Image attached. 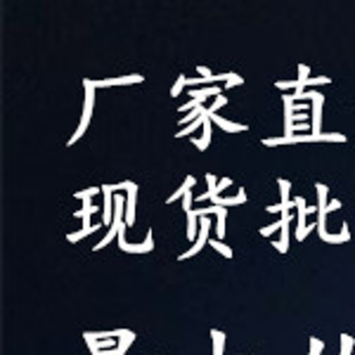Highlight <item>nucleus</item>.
I'll list each match as a JSON object with an SVG mask.
<instances>
[{
    "instance_id": "obj_1",
    "label": "nucleus",
    "mask_w": 355,
    "mask_h": 355,
    "mask_svg": "<svg viewBox=\"0 0 355 355\" xmlns=\"http://www.w3.org/2000/svg\"><path fill=\"white\" fill-rule=\"evenodd\" d=\"M83 85H85V105H83V114H81V123H78L76 133L69 137V142H67L69 147H71L73 142H78L85 135V130H88V125H90V119H93V110H95V83L90 81V78H83Z\"/></svg>"
},
{
    "instance_id": "obj_2",
    "label": "nucleus",
    "mask_w": 355,
    "mask_h": 355,
    "mask_svg": "<svg viewBox=\"0 0 355 355\" xmlns=\"http://www.w3.org/2000/svg\"><path fill=\"white\" fill-rule=\"evenodd\" d=\"M211 225H214V223H211L209 216H204V218H199V237H197V242H194V244L190 246V249L185 251V254L178 256V259L185 261V259H192V256H197L199 251H202L204 246L209 244V232H211Z\"/></svg>"
},
{
    "instance_id": "obj_3",
    "label": "nucleus",
    "mask_w": 355,
    "mask_h": 355,
    "mask_svg": "<svg viewBox=\"0 0 355 355\" xmlns=\"http://www.w3.org/2000/svg\"><path fill=\"white\" fill-rule=\"evenodd\" d=\"M311 133L313 135H322V105H324V95L318 93V90H311Z\"/></svg>"
},
{
    "instance_id": "obj_4",
    "label": "nucleus",
    "mask_w": 355,
    "mask_h": 355,
    "mask_svg": "<svg viewBox=\"0 0 355 355\" xmlns=\"http://www.w3.org/2000/svg\"><path fill=\"white\" fill-rule=\"evenodd\" d=\"M123 227L121 225V230H119V246H121V251H128V254H147V251H152L154 249V237H152V230L147 232V237H145V242L142 244H130L128 239H125V234H123Z\"/></svg>"
},
{
    "instance_id": "obj_5",
    "label": "nucleus",
    "mask_w": 355,
    "mask_h": 355,
    "mask_svg": "<svg viewBox=\"0 0 355 355\" xmlns=\"http://www.w3.org/2000/svg\"><path fill=\"white\" fill-rule=\"evenodd\" d=\"M277 185H279V194H282V202H279L277 206H268L266 211H270V214H272V211H282V216H287V214H289V209L294 206V202H289L291 182H289V180H282V178H279Z\"/></svg>"
},
{
    "instance_id": "obj_6",
    "label": "nucleus",
    "mask_w": 355,
    "mask_h": 355,
    "mask_svg": "<svg viewBox=\"0 0 355 355\" xmlns=\"http://www.w3.org/2000/svg\"><path fill=\"white\" fill-rule=\"evenodd\" d=\"M225 90L218 88V85H206V88H190L187 90V95L192 97V100H199V102H206V100H211V97H220Z\"/></svg>"
},
{
    "instance_id": "obj_7",
    "label": "nucleus",
    "mask_w": 355,
    "mask_h": 355,
    "mask_svg": "<svg viewBox=\"0 0 355 355\" xmlns=\"http://www.w3.org/2000/svg\"><path fill=\"white\" fill-rule=\"evenodd\" d=\"M145 76L142 73H128V76H116V78H105V81H93L95 88H107V85H128V83H142Z\"/></svg>"
},
{
    "instance_id": "obj_8",
    "label": "nucleus",
    "mask_w": 355,
    "mask_h": 355,
    "mask_svg": "<svg viewBox=\"0 0 355 355\" xmlns=\"http://www.w3.org/2000/svg\"><path fill=\"white\" fill-rule=\"evenodd\" d=\"M211 121H214L218 128H223L225 133H244V130H249V125H244V123H232V121H227V119H223L220 114H211Z\"/></svg>"
},
{
    "instance_id": "obj_9",
    "label": "nucleus",
    "mask_w": 355,
    "mask_h": 355,
    "mask_svg": "<svg viewBox=\"0 0 355 355\" xmlns=\"http://www.w3.org/2000/svg\"><path fill=\"white\" fill-rule=\"evenodd\" d=\"M135 202H137V185L128 190V202H125V225L135 223Z\"/></svg>"
},
{
    "instance_id": "obj_10",
    "label": "nucleus",
    "mask_w": 355,
    "mask_h": 355,
    "mask_svg": "<svg viewBox=\"0 0 355 355\" xmlns=\"http://www.w3.org/2000/svg\"><path fill=\"white\" fill-rule=\"evenodd\" d=\"M102 194H105V225H114L112 211H114V199H112V185H102Z\"/></svg>"
},
{
    "instance_id": "obj_11",
    "label": "nucleus",
    "mask_w": 355,
    "mask_h": 355,
    "mask_svg": "<svg viewBox=\"0 0 355 355\" xmlns=\"http://www.w3.org/2000/svg\"><path fill=\"white\" fill-rule=\"evenodd\" d=\"M194 182H197V178H194V175H187V178H185V182H182V187H178V192H175V194H171V197L166 199V204H173V202H178L180 197H185V194L194 187Z\"/></svg>"
},
{
    "instance_id": "obj_12",
    "label": "nucleus",
    "mask_w": 355,
    "mask_h": 355,
    "mask_svg": "<svg viewBox=\"0 0 355 355\" xmlns=\"http://www.w3.org/2000/svg\"><path fill=\"white\" fill-rule=\"evenodd\" d=\"M211 202H214V206H223V209H227V206H234V204H244L246 202V192L239 190L237 197H225V199H223V197H214Z\"/></svg>"
},
{
    "instance_id": "obj_13",
    "label": "nucleus",
    "mask_w": 355,
    "mask_h": 355,
    "mask_svg": "<svg viewBox=\"0 0 355 355\" xmlns=\"http://www.w3.org/2000/svg\"><path fill=\"white\" fill-rule=\"evenodd\" d=\"M291 223V214H287V216H282L279 220H275L272 225H266V227H261V234L263 237H270L272 232H277V230H282L284 225H289Z\"/></svg>"
},
{
    "instance_id": "obj_14",
    "label": "nucleus",
    "mask_w": 355,
    "mask_h": 355,
    "mask_svg": "<svg viewBox=\"0 0 355 355\" xmlns=\"http://www.w3.org/2000/svg\"><path fill=\"white\" fill-rule=\"evenodd\" d=\"M133 341H135V331L125 329V331H123V336H121V343H119L116 351H112V355H125V351H128L130 343H133Z\"/></svg>"
},
{
    "instance_id": "obj_15",
    "label": "nucleus",
    "mask_w": 355,
    "mask_h": 355,
    "mask_svg": "<svg viewBox=\"0 0 355 355\" xmlns=\"http://www.w3.org/2000/svg\"><path fill=\"white\" fill-rule=\"evenodd\" d=\"M211 336H214V355H223V346H225V334L218 329L211 331Z\"/></svg>"
},
{
    "instance_id": "obj_16",
    "label": "nucleus",
    "mask_w": 355,
    "mask_h": 355,
    "mask_svg": "<svg viewBox=\"0 0 355 355\" xmlns=\"http://www.w3.org/2000/svg\"><path fill=\"white\" fill-rule=\"evenodd\" d=\"M318 211H324L327 209V190L329 187L327 185H322V182H318Z\"/></svg>"
},
{
    "instance_id": "obj_17",
    "label": "nucleus",
    "mask_w": 355,
    "mask_h": 355,
    "mask_svg": "<svg viewBox=\"0 0 355 355\" xmlns=\"http://www.w3.org/2000/svg\"><path fill=\"white\" fill-rule=\"evenodd\" d=\"M95 230H97V225H90V227H81V230H78V232H71V234H67V239H69V242H73V244H76V242H81L83 237H88V234H90V232H95Z\"/></svg>"
},
{
    "instance_id": "obj_18",
    "label": "nucleus",
    "mask_w": 355,
    "mask_h": 355,
    "mask_svg": "<svg viewBox=\"0 0 355 355\" xmlns=\"http://www.w3.org/2000/svg\"><path fill=\"white\" fill-rule=\"evenodd\" d=\"M275 88H279V90H306V85H303L301 81H277L275 83Z\"/></svg>"
},
{
    "instance_id": "obj_19",
    "label": "nucleus",
    "mask_w": 355,
    "mask_h": 355,
    "mask_svg": "<svg viewBox=\"0 0 355 355\" xmlns=\"http://www.w3.org/2000/svg\"><path fill=\"white\" fill-rule=\"evenodd\" d=\"M211 246H214V249L216 251H220V254L223 256H225V259H232V249H230V246H227V244H223L220 242V239H211V242H209Z\"/></svg>"
},
{
    "instance_id": "obj_20",
    "label": "nucleus",
    "mask_w": 355,
    "mask_h": 355,
    "mask_svg": "<svg viewBox=\"0 0 355 355\" xmlns=\"http://www.w3.org/2000/svg\"><path fill=\"white\" fill-rule=\"evenodd\" d=\"M225 105H227V95L216 97V100H214V105H211L209 110H206V114H209V116H211V114H218L220 107H225Z\"/></svg>"
},
{
    "instance_id": "obj_21",
    "label": "nucleus",
    "mask_w": 355,
    "mask_h": 355,
    "mask_svg": "<svg viewBox=\"0 0 355 355\" xmlns=\"http://www.w3.org/2000/svg\"><path fill=\"white\" fill-rule=\"evenodd\" d=\"M185 88H187V76H178V81H175V85H173V90H171V97H178Z\"/></svg>"
},
{
    "instance_id": "obj_22",
    "label": "nucleus",
    "mask_w": 355,
    "mask_h": 355,
    "mask_svg": "<svg viewBox=\"0 0 355 355\" xmlns=\"http://www.w3.org/2000/svg\"><path fill=\"white\" fill-rule=\"evenodd\" d=\"M353 351V339L348 334H341V355H351Z\"/></svg>"
},
{
    "instance_id": "obj_23",
    "label": "nucleus",
    "mask_w": 355,
    "mask_h": 355,
    "mask_svg": "<svg viewBox=\"0 0 355 355\" xmlns=\"http://www.w3.org/2000/svg\"><path fill=\"white\" fill-rule=\"evenodd\" d=\"M97 192H102V187H88V190L76 192V199H93Z\"/></svg>"
},
{
    "instance_id": "obj_24",
    "label": "nucleus",
    "mask_w": 355,
    "mask_h": 355,
    "mask_svg": "<svg viewBox=\"0 0 355 355\" xmlns=\"http://www.w3.org/2000/svg\"><path fill=\"white\" fill-rule=\"evenodd\" d=\"M327 83H331L329 76H311L303 85H327Z\"/></svg>"
},
{
    "instance_id": "obj_25",
    "label": "nucleus",
    "mask_w": 355,
    "mask_h": 355,
    "mask_svg": "<svg viewBox=\"0 0 355 355\" xmlns=\"http://www.w3.org/2000/svg\"><path fill=\"white\" fill-rule=\"evenodd\" d=\"M308 78H311V67H308V64H299V81L306 83Z\"/></svg>"
},
{
    "instance_id": "obj_26",
    "label": "nucleus",
    "mask_w": 355,
    "mask_h": 355,
    "mask_svg": "<svg viewBox=\"0 0 355 355\" xmlns=\"http://www.w3.org/2000/svg\"><path fill=\"white\" fill-rule=\"evenodd\" d=\"M322 348H324L322 341H320V339H311V355H320V353H322Z\"/></svg>"
},
{
    "instance_id": "obj_27",
    "label": "nucleus",
    "mask_w": 355,
    "mask_h": 355,
    "mask_svg": "<svg viewBox=\"0 0 355 355\" xmlns=\"http://www.w3.org/2000/svg\"><path fill=\"white\" fill-rule=\"evenodd\" d=\"M230 185H232V178H220V180H218V190H216V197H218V194L225 190V187H230ZM211 199H214V197H211Z\"/></svg>"
},
{
    "instance_id": "obj_28",
    "label": "nucleus",
    "mask_w": 355,
    "mask_h": 355,
    "mask_svg": "<svg viewBox=\"0 0 355 355\" xmlns=\"http://www.w3.org/2000/svg\"><path fill=\"white\" fill-rule=\"evenodd\" d=\"M135 182H130V180H125V182H119V185H112V192H119V190H130Z\"/></svg>"
},
{
    "instance_id": "obj_29",
    "label": "nucleus",
    "mask_w": 355,
    "mask_h": 355,
    "mask_svg": "<svg viewBox=\"0 0 355 355\" xmlns=\"http://www.w3.org/2000/svg\"><path fill=\"white\" fill-rule=\"evenodd\" d=\"M239 83H242V76H237V73H232V78H230V81L225 83V93H227V90L232 88V85H239Z\"/></svg>"
},
{
    "instance_id": "obj_30",
    "label": "nucleus",
    "mask_w": 355,
    "mask_h": 355,
    "mask_svg": "<svg viewBox=\"0 0 355 355\" xmlns=\"http://www.w3.org/2000/svg\"><path fill=\"white\" fill-rule=\"evenodd\" d=\"M341 209V202L339 199H331V202L327 204V209H324V214H329V211H339Z\"/></svg>"
}]
</instances>
